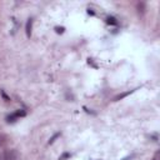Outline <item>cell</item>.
<instances>
[{"mask_svg":"<svg viewBox=\"0 0 160 160\" xmlns=\"http://www.w3.org/2000/svg\"><path fill=\"white\" fill-rule=\"evenodd\" d=\"M4 160H20V154L15 149H9L4 152Z\"/></svg>","mask_w":160,"mask_h":160,"instance_id":"cell-1","label":"cell"},{"mask_svg":"<svg viewBox=\"0 0 160 160\" xmlns=\"http://www.w3.org/2000/svg\"><path fill=\"white\" fill-rule=\"evenodd\" d=\"M21 116H25V111H24V110H16L15 112L10 114V115L6 118V120H8V122H12V121L18 120V119L21 118Z\"/></svg>","mask_w":160,"mask_h":160,"instance_id":"cell-2","label":"cell"},{"mask_svg":"<svg viewBox=\"0 0 160 160\" xmlns=\"http://www.w3.org/2000/svg\"><path fill=\"white\" fill-rule=\"evenodd\" d=\"M31 29H32V19H29L26 21V25H25V32H26L28 38L31 36Z\"/></svg>","mask_w":160,"mask_h":160,"instance_id":"cell-3","label":"cell"},{"mask_svg":"<svg viewBox=\"0 0 160 160\" xmlns=\"http://www.w3.org/2000/svg\"><path fill=\"white\" fill-rule=\"evenodd\" d=\"M106 24H109V25H118V20L114 16H108L106 18Z\"/></svg>","mask_w":160,"mask_h":160,"instance_id":"cell-4","label":"cell"},{"mask_svg":"<svg viewBox=\"0 0 160 160\" xmlns=\"http://www.w3.org/2000/svg\"><path fill=\"white\" fill-rule=\"evenodd\" d=\"M131 92H132V90H130V91H128V92H124V94H121V95H118V96H116L114 100H115V101H118V100H121L122 98H125L126 95H129V94H131Z\"/></svg>","mask_w":160,"mask_h":160,"instance_id":"cell-5","label":"cell"},{"mask_svg":"<svg viewBox=\"0 0 160 160\" xmlns=\"http://www.w3.org/2000/svg\"><path fill=\"white\" fill-rule=\"evenodd\" d=\"M151 160H160V151H156L155 155H154V158Z\"/></svg>","mask_w":160,"mask_h":160,"instance_id":"cell-6","label":"cell"},{"mask_svg":"<svg viewBox=\"0 0 160 160\" xmlns=\"http://www.w3.org/2000/svg\"><path fill=\"white\" fill-rule=\"evenodd\" d=\"M59 135H60V134H55V135H54V136H52V138L50 139V141H49V144H51V142H52V141H54V140H55V139H56V138H58Z\"/></svg>","mask_w":160,"mask_h":160,"instance_id":"cell-7","label":"cell"},{"mask_svg":"<svg viewBox=\"0 0 160 160\" xmlns=\"http://www.w3.org/2000/svg\"><path fill=\"white\" fill-rule=\"evenodd\" d=\"M70 156V154H68V152H65V154H62V156L60 158V160H64V159H66V158H69Z\"/></svg>","mask_w":160,"mask_h":160,"instance_id":"cell-8","label":"cell"}]
</instances>
